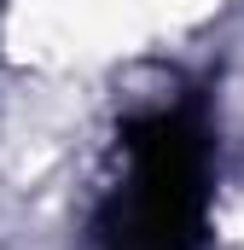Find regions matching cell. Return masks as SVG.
Masks as SVG:
<instances>
[{"label": "cell", "instance_id": "1", "mask_svg": "<svg viewBox=\"0 0 244 250\" xmlns=\"http://www.w3.org/2000/svg\"><path fill=\"white\" fill-rule=\"evenodd\" d=\"M122 181L99 209V250H198L209 215V123L163 105L122 134Z\"/></svg>", "mask_w": 244, "mask_h": 250}]
</instances>
